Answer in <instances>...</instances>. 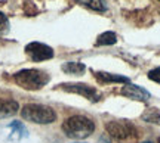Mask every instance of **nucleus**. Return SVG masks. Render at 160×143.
<instances>
[{"mask_svg": "<svg viewBox=\"0 0 160 143\" xmlns=\"http://www.w3.org/2000/svg\"><path fill=\"white\" fill-rule=\"evenodd\" d=\"M99 143H108V142H107V140H104V139H101V140H99Z\"/></svg>", "mask_w": 160, "mask_h": 143, "instance_id": "17", "label": "nucleus"}, {"mask_svg": "<svg viewBox=\"0 0 160 143\" xmlns=\"http://www.w3.org/2000/svg\"><path fill=\"white\" fill-rule=\"evenodd\" d=\"M18 109H19L18 102L12 100V99H0V120L15 115Z\"/></svg>", "mask_w": 160, "mask_h": 143, "instance_id": "8", "label": "nucleus"}, {"mask_svg": "<svg viewBox=\"0 0 160 143\" xmlns=\"http://www.w3.org/2000/svg\"><path fill=\"white\" fill-rule=\"evenodd\" d=\"M120 93L123 96L129 97V99H133V100H139V102H145L150 99V93L139 86H135V84H125L122 87Z\"/></svg>", "mask_w": 160, "mask_h": 143, "instance_id": "7", "label": "nucleus"}, {"mask_svg": "<svg viewBox=\"0 0 160 143\" xmlns=\"http://www.w3.org/2000/svg\"><path fill=\"white\" fill-rule=\"evenodd\" d=\"M9 127H11L12 130H13V133H17L19 137H25V136H27V130H25V127H24L22 122L15 121V122H12Z\"/></svg>", "mask_w": 160, "mask_h": 143, "instance_id": "14", "label": "nucleus"}, {"mask_svg": "<svg viewBox=\"0 0 160 143\" xmlns=\"http://www.w3.org/2000/svg\"><path fill=\"white\" fill-rule=\"evenodd\" d=\"M116 43H117V35L113 31H105L98 35L97 39V46H111Z\"/></svg>", "mask_w": 160, "mask_h": 143, "instance_id": "11", "label": "nucleus"}, {"mask_svg": "<svg viewBox=\"0 0 160 143\" xmlns=\"http://www.w3.org/2000/svg\"><path fill=\"white\" fill-rule=\"evenodd\" d=\"M159 143H160V139H159Z\"/></svg>", "mask_w": 160, "mask_h": 143, "instance_id": "19", "label": "nucleus"}, {"mask_svg": "<svg viewBox=\"0 0 160 143\" xmlns=\"http://www.w3.org/2000/svg\"><path fill=\"white\" fill-rule=\"evenodd\" d=\"M9 28V21H8V18L3 12H0V34L2 33H6Z\"/></svg>", "mask_w": 160, "mask_h": 143, "instance_id": "15", "label": "nucleus"}, {"mask_svg": "<svg viewBox=\"0 0 160 143\" xmlns=\"http://www.w3.org/2000/svg\"><path fill=\"white\" fill-rule=\"evenodd\" d=\"M95 130L93 121L83 115H73L62 122V131L67 137L71 139H86L89 137Z\"/></svg>", "mask_w": 160, "mask_h": 143, "instance_id": "1", "label": "nucleus"}, {"mask_svg": "<svg viewBox=\"0 0 160 143\" xmlns=\"http://www.w3.org/2000/svg\"><path fill=\"white\" fill-rule=\"evenodd\" d=\"M144 143H151V142H144Z\"/></svg>", "mask_w": 160, "mask_h": 143, "instance_id": "18", "label": "nucleus"}, {"mask_svg": "<svg viewBox=\"0 0 160 143\" xmlns=\"http://www.w3.org/2000/svg\"><path fill=\"white\" fill-rule=\"evenodd\" d=\"M80 5L89 7L91 11L95 12H105L107 11V3L105 0H77Z\"/></svg>", "mask_w": 160, "mask_h": 143, "instance_id": "10", "label": "nucleus"}, {"mask_svg": "<svg viewBox=\"0 0 160 143\" xmlns=\"http://www.w3.org/2000/svg\"><path fill=\"white\" fill-rule=\"evenodd\" d=\"M141 118L147 122H151V124H157L160 126V109L157 108H148L145 109V112L141 115Z\"/></svg>", "mask_w": 160, "mask_h": 143, "instance_id": "13", "label": "nucleus"}, {"mask_svg": "<svg viewBox=\"0 0 160 143\" xmlns=\"http://www.w3.org/2000/svg\"><path fill=\"white\" fill-rule=\"evenodd\" d=\"M105 130L111 137L117 139V140H128V139H133L138 136L137 127L128 120L108 121L105 124Z\"/></svg>", "mask_w": 160, "mask_h": 143, "instance_id": "4", "label": "nucleus"}, {"mask_svg": "<svg viewBox=\"0 0 160 143\" xmlns=\"http://www.w3.org/2000/svg\"><path fill=\"white\" fill-rule=\"evenodd\" d=\"M25 53L31 58V61L34 62H42V61H48L53 58V50L52 47H49L48 44L39 43V41H33L25 46Z\"/></svg>", "mask_w": 160, "mask_h": 143, "instance_id": "6", "label": "nucleus"}, {"mask_svg": "<svg viewBox=\"0 0 160 143\" xmlns=\"http://www.w3.org/2000/svg\"><path fill=\"white\" fill-rule=\"evenodd\" d=\"M13 80L18 86L25 90H40L48 84L49 75L40 69H21L13 75Z\"/></svg>", "mask_w": 160, "mask_h": 143, "instance_id": "2", "label": "nucleus"}, {"mask_svg": "<svg viewBox=\"0 0 160 143\" xmlns=\"http://www.w3.org/2000/svg\"><path fill=\"white\" fill-rule=\"evenodd\" d=\"M85 63L82 62H67L62 65V71L67 74H74V75H80L85 72Z\"/></svg>", "mask_w": 160, "mask_h": 143, "instance_id": "12", "label": "nucleus"}, {"mask_svg": "<svg viewBox=\"0 0 160 143\" xmlns=\"http://www.w3.org/2000/svg\"><path fill=\"white\" fill-rule=\"evenodd\" d=\"M148 78L151 81H156V83H159L160 84V67L159 68H154L148 71Z\"/></svg>", "mask_w": 160, "mask_h": 143, "instance_id": "16", "label": "nucleus"}, {"mask_svg": "<svg viewBox=\"0 0 160 143\" xmlns=\"http://www.w3.org/2000/svg\"><path fill=\"white\" fill-rule=\"evenodd\" d=\"M61 89L65 92L82 95L83 97L89 99L92 102H98L101 99V95L97 89L88 86V84H83V83H65V84H61Z\"/></svg>", "mask_w": 160, "mask_h": 143, "instance_id": "5", "label": "nucleus"}, {"mask_svg": "<svg viewBox=\"0 0 160 143\" xmlns=\"http://www.w3.org/2000/svg\"><path fill=\"white\" fill-rule=\"evenodd\" d=\"M95 77H97L98 81H101L104 84H108V83H125V84H129V78L119 74H110V72L98 71V72H95Z\"/></svg>", "mask_w": 160, "mask_h": 143, "instance_id": "9", "label": "nucleus"}, {"mask_svg": "<svg viewBox=\"0 0 160 143\" xmlns=\"http://www.w3.org/2000/svg\"><path fill=\"white\" fill-rule=\"evenodd\" d=\"M21 117L24 120L36 124H51L57 120V114L51 106L40 103H28L21 109Z\"/></svg>", "mask_w": 160, "mask_h": 143, "instance_id": "3", "label": "nucleus"}]
</instances>
